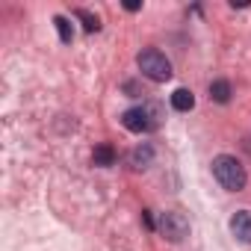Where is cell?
<instances>
[{
  "label": "cell",
  "mask_w": 251,
  "mask_h": 251,
  "mask_svg": "<svg viewBox=\"0 0 251 251\" xmlns=\"http://www.w3.org/2000/svg\"><path fill=\"white\" fill-rule=\"evenodd\" d=\"M77 18L83 21V27H86L89 33H98V30H100V21H98L92 12H86V9H77Z\"/></svg>",
  "instance_id": "obj_11"
},
{
  "label": "cell",
  "mask_w": 251,
  "mask_h": 251,
  "mask_svg": "<svg viewBox=\"0 0 251 251\" xmlns=\"http://www.w3.org/2000/svg\"><path fill=\"white\" fill-rule=\"evenodd\" d=\"M213 175H216V180L225 186V189H230V192H239L242 186H245V166L236 160V157H230V154H222V157H216L213 160Z\"/></svg>",
  "instance_id": "obj_1"
},
{
  "label": "cell",
  "mask_w": 251,
  "mask_h": 251,
  "mask_svg": "<svg viewBox=\"0 0 251 251\" xmlns=\"http://www.w3.org/2000/svg\"><path fill=\"white\" fill-rule=\"evenodd\" d=\"M230 230H233L236 239L251 242V210H239V213L230 219Z\"/></svg>",
  "instance_id": "obj_5"
},
{
  "label": "cell",
  "mask_w": 251,
  "mask_h": 251,
  "mask_svg": "<svg viewBox=\"0 0 251 251\" xmlns=\"http://www.w3.org/2000/svg\"><path fill=\"white\" fill-rule=\"evenodd\" d=\"M151 157H154V148H151V145H142V148H136V151L130 154V163H133L136 169H145V166L151 163Z\"/></svg>",
  "instance_id": "obj_10"
},
{
  "label": "cell",
  "mask_w": 251,
  "mask_h": 251,
  "mask_svg": "<svg viewBox=\"0 0 251 251\" xmlns=\"http://www.w3.org/2000/svg\"><path fill=\"white\" fill-rule=\"evenodd\" d=\"M136 62H139V71H142L148 80H154V83H166V80L172 77V62H169L166 53H160L157 48H145Z\"/></svg>",
  "instance_id": "obj_2"
},
{
  "label": "cell",
  "mask_w": 251,
  "mask_h": 251,
  "mask_svg": "<svg viewBox=\"0 0 251 251\" xmlns=\"http://www.w3.org/2000/svg\"><path fill=\"white\" fill-rule=\"evenodd\" d=\"M53 24H56V30H59V42H62V45H71V39H74V27H71V21L62 18V15H56Z\"/></svg>",
  "instance_id": "obj_9"
},
{
  "label": "cell",
  "mask_w": 251,
  "mask_h": 251,
  "mask_svg": "<svg viewBox=\"0 0 251 251\" xmlns=\"http://www.w3.org/2000/svg\"><path fill=\"white\" fill-rule=\"evenodd\" d=\"M157 230L172 239V242H180L186 233H189V219L177 210H169V213H160V222H157Z\"/></svg>",
  "instance_id": "obj_4"
},
{
  "label": "cell",
  "mask_w": 251,
  "mask_h": 251,
  "mask_svg": "<svg viewBox=\"0 0 251 251\" xmlns=\"http://www.w3.org/2000/svg\"><path fill=\"white\" fill-rule=\"evenodd\" d=\"M172 106H175L177 112H189V109L195 106V95H192L189 89H175V92H172Z\"/></svg>",
  "instance_id": "obj_6"
},
{
  "label": "cell",
  "mask_w": 251,
  "mask_h": 251,
  "mask_svg": "<svg viewBox=\"0 0 251 251\" xmlns=\"http://www.w3.org/2000/svg\"><path fill=\"white\" fill-rule=\"evenodd\" d=\"M210 98L216 103H227L230 100V83L227 80H213L210 83Z\"/></svg>",
  "instance_id": "obj_7"
},
{
  "label": "cell",
  "mask_w": 251,
  "mask_h": 251,
  "mask_svg": "<svg viewBox=\"0 0 251 251\" xmlns=\"http://www.w3.org/2000/svg\"><path fill=\"white\" fill-rule=\"evenodd\" d=\"M92 160H95V166H112V163H115V151H112V145H98L95 154H92Z\"/></svg>",
  "instance_id": "obj_8"
},
{
  "label": "cell",
  "mask_w": 251,
  "mask_h": 251,
  "mask_svg": "<svg viewBox=\"0 0 251 251\" xmlns=\"http://www.w3.org/2000/svg\"><path fill=\"white\" fill-rule=\"evenodd\" d=\"M121 124L130 133H145L157 127V106H133L121 115Z\"/></svg>",
  "instance_id": "obj_3"
}]
</instances>
